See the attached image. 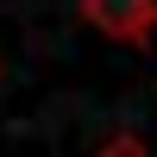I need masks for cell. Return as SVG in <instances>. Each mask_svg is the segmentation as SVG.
I'll return each mask as SVG.
<instances>
[{"label":"cell","mask_w":157,"mask_h":157,"mask_svg":"<svg viewBox=\"0 0 157 157\" xmlns=\"http://www.w3.org/2000/svg\"><path fill=\"white\" fill-rule=\"evenodd\" d=\"M88 19L107 25V32H138V25H151L157 13H107V6H88Z\"/></svg>","instance_id":"6da1fadb"},{"label":"cell","mask_w":157,"mask_h":157,"mask_svg":"<svg viewBox=\"0 0 157 157\" xmlns=\"http://www.w3.org/2000/svg\"><path fill=\"white\" fill-rule=\"evenodd\" d=\"M107 157H145V145H138V138H113Z\"/></svg>","instance_id":"7a4b0ae2"}]
</instances>
